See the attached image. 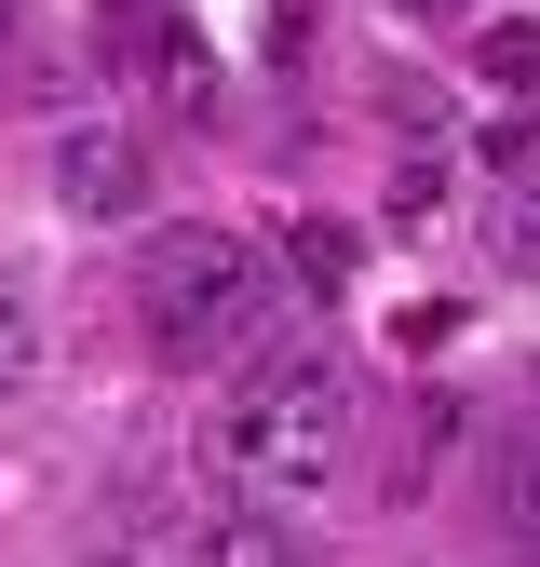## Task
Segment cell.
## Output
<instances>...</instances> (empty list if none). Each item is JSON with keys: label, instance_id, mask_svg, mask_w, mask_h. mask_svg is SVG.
<instances>
[{"label": "cell", "instance_id": "1", "mask_svg": "<svg viewBox=\"0 0 540 567\" xmlns=\"http://www.w3.org/2000/svg\"><path fill=\"white\" fill-rule=\"evenodd\" d=\"M135 324H149L163 365H217L270 324V257L243 230H149L135 257Z\"/></svg>", "mask_w": 540, "mask_h": 567}, {"label": "cell", "instance_id": "9", "mask_svg": "<svg viewBox=\"0 0 540 567\" xmlns=\"http://www.w3.org/2000/svg\"><path fill=\"white\" fill-rule=\"evenodd\" d=\"M500 257H513V270H540V217H527V203L500 217Z\"/></svg>", "mask_w": 540, "mask_h": 567}, {"label": "cell", "instance_id": "12", "mask_svg": "<svg viewBox=\"0 0 540 567\" xmlns=\"http://www.w3.org/2000/svg\"><path fill=\"white\" fill-rule=\"evenodd\" d=\"M0 41H14V14H0Z\"/></svg>", "mask_w": 540, "mask_h": 567}, {"label": "cell", "instance_id": "2", "mask_svg": "<svg viewBox=\"0 0 540 567\" xmlns=\"http://www.w3.org/2000/svg\"><path fill=\"white\" fill-rule=\"evenodd\" d=\"M217 446L243 486H270V501H311V486L352 460V365L338 351H284V365H257L217 419Z\"/></svg>", "mask_w": 540, "mask_h": 567}, {"label": "cell", "instance_id": "7", "mask_svg": "<svg viewBox=\"0 0 540 567\" xmlns=\"http://www.w3.org/2000/svg\"><path fill=\"white\" fill-rule=\"evenodd\" d=\"M28 379H41V298L0 270V392H28Z\"/></svg>", "mask_w": 540, "mask_h": 567}, {"label": "cell", "instance_id": "13", "mask_svg": "<svg viewBox=\"0 0 540 567\" xmlns=\"http://www.w3.org/2000/svg\"><path fill=\"white\" fill-rule=\"evenodd\" d=\"M0 14H14V0H0Z\"/></svg>", "mask_w": 540, "mask_h": 567}, {"label": "cell", "instance_id": "10", "mask_svg": "<svg viewBox=\"0 0 540 567\" xmlns=\"http://www.w3.org/2000/svg\"><path fill=\"white\" fill-rule=\"evenodd\" d=\"M392 28H446V14H472V0H378Z\"/></svg>", "mask_w": 540, "mask_h": 567}, {"label": "cell", "instance_id": "8", "mask_svg": "<svg viewBox=\"0 0 540 567\" xmlns=\"http://www.w3.org/2000/svg\"><path fill=\"white\" fill-rule=\"evenodd\" d=\"M487 82L500 95H540V14H500L487 28Z\"/></svg>", "mask_w": 540, "mask_h": 567}, {"label": "cell", "instance_id": "11", "mask_svg": "<svg viewBox=\"0 0 540 567\" xmlns=\"http://www.w3.org/2000/svg\"><path fill=\"white\" fill-rule=\"evenodd\" d=\"M95 567H135V554H95Z\"/></svg>", "mask_w": 540, "mask_h": 567}, {"label": "cell", "instance_id": "6", "mask_svg": "<svg viewBox=\"0 0 540 567\" xmlns=\"http://www.w3.org/2000/svg\"><path fill=\"white\" fill-rule=\"evenodd\" d=\"M202 567H311L270 514H202Z\"/></svg>", "mask_w": 540, "mask_h": 567}, {"label": "cell", "instance_id": "3", "mask_svg": "<svg viewBox=\"0 0 540 567\" xmlns=\"http://www.w3.org/2000/svg\"><path fill=\"white\" fill-rule=\"evenodd\" d=\"M54 203H68L82 230L149 217V135H135V122H68V135H54Z\"/></svg>", "mask_w": 540, "mask_h": 567}, {"label": "cell", "instance_id": "5", "mask_svg": "<svg viewBox=\"0 0 540 567\" xmlns=\"http://www.w3.org/2000/svg\"><path fill=\"white\" fill-rule=\"evenodd\" d=\"M284 257H298L311 298H338V284H352V257H365V230H352V217H298V230H284Z\"/></svg>", "mask_w": 540, "mask_h": 567}, {"label": "cell", "instance_id": "4", "mask_svg": "<svg viewBox=\"0 0 540 567\" xmlns=\"http://www.w3.org/2000/svg\"><path fill=\"white\" fill-rule=\"evenodd\" d=\"M487 514H500V540H513V554H540V433L487 460Z\"/></svg>", "mask_w": 540, "mask_h": 567}]
</instances>
